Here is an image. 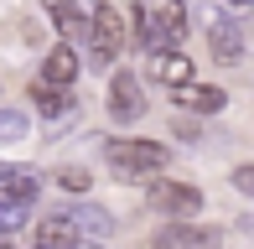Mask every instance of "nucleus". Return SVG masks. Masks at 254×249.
I'll list each match as a JSON object with an SVG mask.
<instances>
[{"instance_id": "nucleus-1", "label": "nucleus", "mask_w": 254, "mask_h": 249, "mask_svg": "<svg viewBox=\"0 0 254 249\" xmlns=\"http://www.w3.org/2000/svg\"><path fill=\"white\" fill-rule=\"evenodd\" d=\"M104 166L114 182H151L171 166V145L151 135H109L104 140Z\"/></svg>"}, {"instance_id": "nucleus-2", "label": "nucleus", "mask_w": 254, "mask_h": 249, "mask_svg": "<svg viewBox=\"0 0 254 249\" xmlns=\"http://www.w3.org/2000/svg\"><path fill=\"white\" fill-rule=\"evenodd\" d=\"M130 47V16H125L114 0H94L88 5V42H83V67L109 73L114 62Z\"/></svg>"}, {"instance_id": "nucleus-3", "label": "nucleus", "mask_w": 254, "mask_h": 249, "mask_svg": "<svg viewBox=\"0 0 254 249\" xmlns=\"http://www.w3.org/2000/svg\"><path fill=\"white\" fill-rule=\"evenodd\" d=\"M145 208L156 213V218H197L207 208L202 187L197 182H182V177H151V187H145Z\"/></svg>"}, {"instance_id": "nucleus-4", "label": "nucleus", "mask_w": 254, "mask_h": 249, "mask_svg": "<svg viewBox=\"0 0 254 249\" xmlns=\"http://www.w3.org/2000/svg\"><path fill=\"white\" fill-rule=\"evenodd\" d=\"M202 31H207V58H213L218 67H239V62H244L249 37H244V26L228 16L223 0H218L213 10H202Z\"/></svg>"}, {"instance_id": "nucleus-5", "label": "nucleus", "mask_w": 254, "mask_h": 249, "mask_svg": "<svg viewBox=\"0 0 254 249\" xmlns=\"http://www.w3.org/2000/svg\"><path fill=\"white\" fill-rule=\"evenodd\" d=\"M104 109H109L114 124H135V120H145L151 99H145V83L130 73V67H109V83H104Z\"/></svg>"}, {"instance_id": "nucleus-6", "label": "nucleus", "mask_w": 254, "mask_h": 249, "mask_svg": "<svg viewBox=\"0 0 254 249\" xmlns=\"http://www.w3.org/2000/svg\"><path fill=\"white\" fill-rule=\"evenodd\" d=\"M151 249H223V229L202 218H161Z\"/></svg>"}, {"instance_id": "nucleus-7", "label": "nucleus", "mask_w": 254, "mask_h": 249, "mask_svg": "<svg viewBox=\"0 0 254 249\" xmlns=\"http://www.w3.org/2000/svg\"><path fill=\"white\" fill-rule=\"evenodd\" d=\"M166 94H171V104H177L182 115L213 120V115H223V109H228V88H223V83H197V78H187V83L166 88Z\"/></svg>"}, {"instance_id": "nucleus-8", "label": "nucleus", "mask_w": 254, "mask_h": 249, "mask_svg": "<svg viewBox=\"0 0 254 249\" xmlns=\"http://www.w3.org/2000/svg\"><path fill=\"white\" fill-rule=\"evenodd\" d=\"M37 78L52 83V88H78V78H83V52H78V42H52V47L42 52Z\"/></svg>"}, {"instance_id": "nucleus-9", "label": "nucleus", "mask_w": 254, "mask_h": 249, "mask_svg": "<svg viewBox=\"0 0 254 249\" xmlns=\"http://www.w3.org/2000/svg\"><path fill=\"white\" fill-rule=\"evenodd\" d=\"M151 10V31H156V47H182L192 31V16H187V0H145Z\"/></svg>"}, {"instance_id": "nucleus-10", "label": "nucleus", "mask_w": 254, "mask_h": 249, "mask_svg": "<svg viewBox=\"0 0 254 249\" xmlns=\"http://www.w3.org/2000/svg\"><path fill=\"white\" fill-rule=\"evenodd\" d=\"M67 218H73L78 234H83V239H94V244H104V239H114V234H120V218H114L104 202H94L88 192H83L78 202H67Z\"/></svg>"}, {"instance_id": "nucleus-11", "label": "nucleus", "mask_w": 254, "mask_h": 249, "mask_svg": "<svg viewBox=\"0 0 254 249\" xmlns=\"http://www.w3.org/2000/svg\"><path fill=\"white\" fill-rule=\"evenodd\" d=\"M145 78L177 88V83H187V78H197V62H192L182 47H156V52H145Z\"/></svg>"}, {"instance_id": "nucleus-12", "label": "nucleus", "mask_w": 254, "mask_h": 249, "mask_svg": "<svg viewBox=\"0 0 254 249\" xmlns=\"http://www.w3.org/2000/svg\"><path fill=\"white\" fill-rule=\"evenodd\" d=\"M88 5L94 0H42V16L57 26L63 42H88Z\"/></svg>"}, {"instance_id": "nucleus-13", "label": "nucleus", "mask_w": 254, "mask_h": 249, "mask_svg": "<svg viewBox=\"0 0 254 249\" xmlns=\"http://www.w3.org/2000/svg\"><path fill=\"white\" fill-rule=\"evenodd\" d=\"M26 99H31V109H37L42 120L83 115V104H78V88H52V83H42V78H31V83H26Z\"/></svg>"}, {"instance_id": "nucleus-14", "label": "nucleus", "mask_w": 254, "mask_h": 249, "mask_svg": "<svg viewBox=\"0 0 254 249\" xmlns=\"http://www.w3.org/2000/svg\"><path fill=\"white\" fill-rule=\"evenodd\" d=\"M0 197L5 202H37L42 197V172L26 161H0Z\"/></svg>"}, {"instance_id": "nucleus-15", "label": "nucleus", "mask_w": 254, "mask_h": 249, "mask_svg": "<svg viewBox=\"0 0 254 249\" xmlns=\"http://www.w3.org/2000/svg\"><path fill=\"white\" fill-rule=\"evenodd\" d=\"M73 244H83V234H78V223L67 218V208L47 213V218L31 229V249H73Z\"/></svg>"}, {"instance_id": "nucleus-16", "label": "nucleus", "mask_w": 254, "mask_h": 249, "mask_svg": "<svg viewBox=\"0 0 254 249\" xmlns=\"http://www.w3.org/2000/svg\"><path fill=\"white\" fill-rule=\"evenodd\" d=\"M26 135H31L26 109H16V104H5V99H0V145H21Z\"/></svg>"}, {"instance_id": "nucleus-17", "label": "nucleus", "mask_w": 254, "mask_h": 249, "mask_svg": "<svg viewBox=\"0 0 254 249\" xmlns=\"http://www.w3.org/2000/svg\"><path fill=\"white\" fill-rule=\"evenodd\" d=\"M130 47L156 52V31H151V10H145V0H135V5H130Z\"/></svg>"}, {"instance_id": "nucleus-18", "label": "nucleus", "mask_w": 254, "mask_h": 249, "mask_svg": "<svg viewBox=\"0 0 254 249\" xmlns=\"http://www.w3.org/2000/svg\"><path fill=\"white\" fill-rule=\"evenodd\" d=\"M26 223H31V208H26V202H5V197H0V234L16 239Z\"/></svg>"}, {"instance_id": "nucleus-19", "label": "nucleus", "mask_w": 254, "mask_h": 249, "mask_svg": "<svg viewBox=\"0 0 254 249\" xmlns=\"http://www.w3.org/2000/svg\"><path fill=\"white\" fill-rule=\"evenodd\" d=\"M57 187L73 192V197H83V192L94 187V172H88V166H63V172H57Z\"/></svg>"}, {"instance_id": "nucleus-20", "label": "nucleus", "mask_w": 254, "mask_h": 249, "mask_svg": "<svg viewBox=\"0 0 254 249\" xmlns=\"http://www.w3.org/2000/svg\"><path fill=\"white\" fill-rule=\"evenodd\" d=\"M228 187H234V192H244V197H254V161L228 166Z\"/></svg>"}, {"instance_id": "nucleus-21", "label": "nucleus", "mask_w": 254, "mask_h": 249, "mask_svg": "<svg viewBox=\"0 0 254 249\" xmlns=\"http://www.w3.org/2000/svg\"><path fill=\"white\" fill-rule=\"evenodd\" d=\"M234 229H239V234H244V239L254 244V213H239V218H234Z\"/></svg>"}, {"instance_id": "nucleus-22", "label": "nucleus", "mask_w": 254, "mask_h": 249, "mask_svg": "<svg viewBox=\"0 0 254 249\" xmlns=\"http://www.w3.org/2000/svg\"><path fill=\"white\" fill-rule=\"evenodd\" d=\"M228 10H254V0H223Z\"/></svg>"}, {"instance_id": "nucleus-23", "label": "nucleus", "mask_w": 254, "mask_h": 249, "mask_svg": "<svg viewBox=\"0 0 254 249\" xmlns=\"http://www.w3.org/2000/svg\"><path fill=\"white\" fill-rule=\"evenodd\" d=\"M0 249H16V244H10V234H0Z\"/></svg>"}, {"instance_id": "nucleus-24", "label": "nucleus", "mask_w": 254, "mask_h": 249, "mask_svg": "<svg viewBox=\"0 0 254 249\" xmlns=\"http://www.w3.org/2000/svg\"><path fill=\"white\" fill-rule=\"evenodd\" d=\"M73 249H94V239H83V244H73Z\"/></svg>"}]
</instances>
